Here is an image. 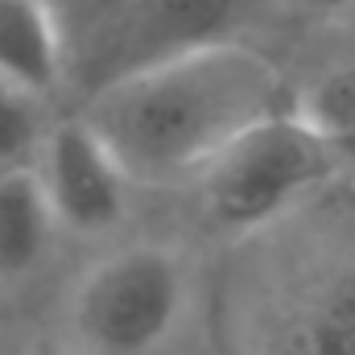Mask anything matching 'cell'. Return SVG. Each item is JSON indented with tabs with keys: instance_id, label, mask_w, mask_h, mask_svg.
Segmentation results:
<instances>
[{
	"instance_id": "52a82bcc",
	"label": "cell",
	"mask_w": 355,
	"mask_h": 355,
	"mask_svg": "<svg viewBox=\"0 0 355 355\" xmlns=\"http://www.w3.org/2000/svg\"><path fill=\"white\" fill-rule=\"evenodd\" d=\"M58 215L46 198V186L33 170L0 174V281H17L42 265Z\"/></svg>"
},
{
	"instance_id": "8fae6325",
	"label": "cell",
	"mask_w": 355,
	"mask_h": 355,
	"mask_svg": "<svg viewBox=\"0 0 355 355\" xmlns=\"http://www.w3.org/2000/svg\"><path fill=\"white\" fill-rule=\"evenodd\" d=\"M25 355H67V352H58V347H37V352H25Z\"/></svg>"
},
{
	"instance_id": "ba28073f",
	"label": "cell",
	"mask_w": 355,
	"mask_h": 355,
	"mask_svg": "<svg viewBox=\"0 0 355 355\" xmlns=\"http://www.w3.org/2000/svg\"><path fill=\"white\" fill-rule=\"evenodd\" d=\"M293 107L310 120V128L335 149L343 166H355V62L318 75Z\"/></svg>"
},
{
	"instance_id": "5b68a950",
	"label": "cell",
	"mask_w": 355,
	"mask_h": 355,
	"mask_svg": "<svg viewBox=\"0 0 355 355\" xmlns=\"http://www.w3.org/2000/svg\"><path fill=\"white\" fill-rule=\"evenodd\" d=\"M244 8L248 0H124L95 50V87L236 37Z\"/></svg>"
},
{
	"instance_id": "7a4b0ae2",
	"label": "cell",
	"mask_w": 355,
	"mask_h": 355,
	"mask_svg": "<svg viewBox=\"0 0 355 355\" xmlns=\"http://www.w3.org/2000/svg\"><path fill=\"white\" fill-rule=\"evenodd\" d=\"M343 162L289 103L240 132L202 174L198 207L219 232H257L310 198Z\"/></svg>"
},
{
	"instance_id": "6da1fadb",
	"label": "cell",
	"mask_w": 355,
	"mask_h": 355,
	"mask_svg": "<svg viewBox=\"0 0 355 355\" xmlns=\"http://www.w3.org/2000/svg\"><path fill=\"white\" fill-rule=\"evenodd\" d=\"M289 107L285 79L265 54L227 37L91 91L87 116L132 182L198 178L240 132Z\"/></svg>"
},
{
	"instance_id": "8992f818",
	"label": "cell",
	"mask_w": 355,
	"mask_h": 355,
	"mask_svg": "<svg viewBox=\"0 0 355 355\" xmlns=\"http://www.w3.org/2000/svg\"><path fill=\"white\" fill-rule=\"evenodd\" d=\"M67 46L46 0H0V79L46 91L62 79Z\"/></svg>"
},
{
	"instance_id": "9c48e42d",
	"label": "cell",
	"mask_w": 355,
	"mask_h": 355,
	"mask_svg": "<svg viewBox=\"0 0 355 355\" xmlns=\"http://www.w3.org/2000/svg\"><path fill=\"white\" fill-rule=\"evenodd\" d=\"M46 137L50 128L42 120V95L0 79V174L33 170L46 149Z\"/></svg>"
},
{
	"instance_id": "3957f363",
	"label": "cell",
	"mask_w": 355,
	"mask_h": 355,
	"mask_svg": "<svg viewBox=\"0 0 355 355\" xmlns=\"http://www.w3.org/2000/svg\"><path fill=\"white\" fill-rule=\"evenodd\" d=\"M186 268L162 244H132L87 268L75 331L95 355H153L186 314Z\"/></svg>"
},
{
	"instance_id": "30bf717a",
	"label": "cell",
	"mask_w": 355,
	"mask_h": 355,
	"mask_svg": "<svg viewBox=\"0 0 355 355\" xmlns=\"http://www.w3.org/2000/svg\"><path fill=\"white\" fill-rule=\"evenodd\" d=\"M306 8H314V12H352L355 0H302Z\"/></svg>"
},
{
	"instance_id": "277c9868",
	"label": "cell",
	"mask_w": 355,
	"mask_h": 355,
	"mask_svg": "<svg viewBox=\"0 0 355 355\" xmlns=\"http://www.w3.org/2000/svg\"><path fill=\"white\" fill-rule=\"evenodd\" d=\"M37 178L58 215V227L75 236H103L124 223L132 178L87 116L50 128L37 157Z\"/></svg>"
}]
</instances>
